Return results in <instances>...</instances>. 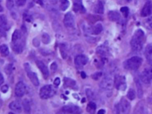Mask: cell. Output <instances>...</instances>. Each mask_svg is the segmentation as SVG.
Masks as SVG:
<instances>
[{"instance_id": "cell-14", "label": "cell", "mask_w": 152, "mask_h": 114, "mask_svg": "<svg viewBox=\"0 0 152 114\" xmlns=\"http://www.w3.org/2000/svg\"><path fill=\"white\" fill-rule=\"evenodd\" d=\"M151 14V2L147 1L144 6L142 11L141 16L142 17H147Z\"/></svg>"}, {"instance_id": "cell-43", "label": "cell", "mask_w": 152, "mask_h": 114, "mask_svg": "<svg viewBox=\"0 0 152 114\" xmlns=\"http://www.w3.org/2000/svg\"><path fill=\"white\" fill-rule=\"evenodd\" d=\"M4 81V79L3 75L1 72H0V86L3 84Z\"/></svg>"}, {"instance_id": "cell-27", "label": "cell", "mask_w": 152, "mask_h": 114, "mask_svg": "<svg viewBox=\"0 0 152 114\" xmlns=\"http://www.w3.org/2000/svg\"><path fill=\"white\" fill-rule=\"evenodd\" d=\"M96 109V105L95 102L90 101V103L87 105V111L89 113H94L95 112Z\"/></svg>"}, {"instance_id": "cell-2", "label": "cell", "mask_w": 152, "mask_h": 114, "mask_svg": "<svg viewBox=\"0 0 152 114\" xmlns=\"http://www.w3.org/2000/svg\"><path fill=\"white\" fill-rule=\"evenodd\" d=\"M142 63V58L138 56H133L132 58L125 60L123 63V66L127 70L136 71L141 66Z\"/></svg>"}, {"instance_id": "cell-33", "label": "cell", "mask_w": 152, "mask_h": 114, "mask_svg": "<svg viewBox=\"0 0 152 114\" xmlns=\"http://www.w3.org/2000/svg\"><path fill=\"white\" fill-rule=\"evenodd\" d=\"M120 10L125 17H127L128 16V15H129V8L127 7H123Z\"/></svg>"}, {"instance_id": "cell-8", "label": "cell", "mask_w": 152, "mask_h": 114, "mask_svg": "<svg viewBox=\"0 0 152 114\" xmlns=\"http://www.w3.org/2000/svg\"><path fill=\"white\" fill-rule=\"evenodd\" d=\"M64 24L68 28H73L75 26L74 17L71 13H67L64 19Z\"/></svg>"}, {"instance_id": "cell-4", "label": "cell", "mask_w": 152, "mask_h": 114, "mask_svg": "<svg viewBox=\"0 0 152 114\" xmlns=\"http://www.w3.org/2000/svg\"><path fill=\"white\" fill-rule=\"evenodd\" d=\"M24 67H25V70L26 73H27L28 76L30 79V80L31 81L32 84L36 87L38 86L39 85V79L38 78L36 74L34 73V72H33L31 70L30 65L28 63H25L24 64Z\"/></svg>"}, {"instance_id": "cell-46", "label": "cell", "mask_w": 152, "mask_h": 114, "mask_svg": "<svg viewBox=\"0 0 152 114\" xmlns=\"http://www.w3.org/2000/svg\"><path fill=\"white\" fill-rule=\"evenodd\" d=\"M81 76L83 78H85L86 77V75L84 72H81Z\"/></svg>"}, {"instance_id": "cell-12", "label": "cell", "mask_w": 152, "mask_h": 114, "mask_svg": "<svg viewBox=\"0 0 152 114\" xmlns=\"http://www.w3.org/2000/svg\"><path fill=\"white\" fill-rule=\"evenodd\" d=\"M62 110L65 113H80L81 112V109L75 105H66L64 106Z\"/></svg>"}, {"instance_id": "cell-47", "label": "cell", "mask_w": 152, "mask_h": 114, "mask_svg": "<svg viewBox=\"0 0 152 114\" xmlns=\"http://www.w3.org/2000/svg\"><path fill=\"white\" fill-rule=\"evenodd\" d=\"M3 11V8L1 5V0H0V11L1 12V11Z\"/></svg>"}, {"instance_id": "cell-15", "label": "cell", "mask_w": 152, "mask_h": 114, "mask_svg": "<svg viewBox=\"0 0 152 114\" xmlns=\"http://www.w3.org/2000/svg\"><path fill=\"white\" fill-rule=\"evenodd\" d=\"M96 52L99 55L102 56V58H105V57H107L109 55V49L107 45H102L97 48Z\"/></svg>"}, {"instance_id": "cell-23", "label": "cell", "mask_w": 152, "mask_h": 114, "mask_svg": "<svg viewBox=\"0 0 152 114\" xmlns=\"http://www.w3.org/2000/svg\"><path fill=\"white\" fill-rule=\"evenodd\" d=\"M94 11L97 14L102 15L104 12L103 3L101 1H98L95 6Z\"/></svg>"}, {"instance_id": "cell-45", "label": "cell", "mask_w": 152, "mask_h": 114, "mask_svg": "<svg viewBox=\"0 0 152 114\" xmlns=\"http://www.w3.org/2000/svg\"><path fill=\"white\" fill-rule=\"evenodd\" d=\"M105 113V111L104 109H100L98 112V114H104Z\"/></svg>"}, {"instance_id": "cell-13", "label": "cell", "mask_w": 152, "mask_h": 114, "mask_svg": "<svg viewBox=\"0 0 152 114\" xmlns=\"http://www.w3.org/2000/svg\"><path fill=\"white\" fill-rule=\"evenodd\" d=\"M120 106L121 111L123 113H127L130 112L131 109V105L130 104V102L127 100H126L125 98H122L121 100Z\"/></svg>"}, {"instance_id": "cell-28", "label": "cell", "mask_w": 152, "mask_h": 114, "mask_svg": "<svg viewBox=\"0 0 152 114\" xmlns=\"http://www.w3.org/2000/svg\"><path fill=\"white\" fill-rule=\"evenodd\" d=\"M69 3L68 0H60V9L62 11H65L69 7Z\"/></svg>"}, {"instance_id": "cell-19", "label": "cell", "mask_w": 152, "mask_h": 114, "mask_svg": "<svg viewBox=\"0 0 152 114\" xmlns=\"http://www.w3.org/2000/svg\"><path fill=\"white\" fill-rule=\"evenodd\" d=\"M145 56L149 63L151 65L152 63V46L151 44H149L145 50Z\"/></svg>"}, {"instance_id": "cell-18", "label": "cell", "mask_w": 152, "mask_h": 114, "mask_svg": "<svg viewBox=\"0 0 152 114\" xmlns=\"http://www.w3.org/2000/svg\"><path fill=\"white\" fill-rule=\"evenodd\" d=\"M0 28L4 30H8L10 29L7 18L4 15H0Z\"/></svg>"}, {"instance_id": "cell-30", "label": "cell", "mask_w": 152, "mask_h": 114, "mask_svg": "<svg viewBox=\"0 0 152 114\" xmlns=\"http://www.w3.org/2000/svg\"><path fill=\"white\" fill-rule=\"evenodd\" d=\"M127 96L129 100H133L135 97V93L134 90L130 88L129 90H128Z\"/></svg>"}, {"instance_id": "cell-6", "label": "cell", "mask_w": 152, "mask_h": 114, "mask_svg": "<svg viewBox=\"0 0 152 114\" xmlns=\"http://www.w3.org/2000/svg\"><path fill=\"white\" fill-rule=\"evenodd\" d=\"M114 85L115 88L118 90L124 91L127 88L126 79L124 76L116 75L114 79Z\"/></svg>"}, {"instance_id": "cell-5", "label": "cell", "mask_w": 152, "mask_h": 114, "mask_svg": "<svg viewBox=\"0 0 152 114\" xmlns=\"http://www.w3.org/2000/svg\"><path fill=\"white\" fill-rule=\"evenodd\" d=\"M100 87L104 90H111L114 86V81L112 77L107 76L103 78L99 84Z\"/></svg>"}, {"instance_id": "cell-36", "label": "cell", "mask_w": 152, "mask_h": 114, "mask_svg": "<svg viewBox=\"0 0 152 114\" xmlns=\"http://www.w3.org/2000/svg\"><path fill=\"white\" fill-rule=\"evenodd\" d=\"M15 1L17 6H18L19 7H22L25 5L26 0H15Z\"/></svg>"}, {"instance_id": "cell-35", "label": "cell", "mask_w": 152, "mask_h": 114, "mask_svg": "<svg viewBox=\"0 0 152 114\" xmlns=\"http://www.w3.org/2000/svg\"><path fill=\"white\" fill-rule=\"evenodd\" d=\"M102 75V73L100 72H96L95 74H93L92 75V78L93 79H95V80H98V79L101 77Z\"/></svg>"}, {"instance_id": "cell-37", "label": "cell", "mask_w": 152, "mask_h": 114, "mask_svg": "<svg viewBox=\"0 0 152 114\" xmlns=\"http://www.w3.org/2000/svg\"><path fill=\"white\" fill-rule=\"evenodd\" d=\"M5 71H6V73L7 74H11V72H12V65H8L7 66H6L5 68Z\"/></svg>"}, {"instance_id": "cell-42", "label": "cell", "mask_w": 152, "mask_h": 114, "mask_svg": "<svg viewBox=\"0 0 152 114\" xmlns=\"http://www.w3.org/2000/svg\"><path fill=\"white\" fill-rule=\"evenodd\" d=\"M6 34L4 29H0V38L2 37H6Z\"/></svg>"}, {"instance_id": "cell-22", "label": "cell", "mask_w": 152, "mask_h": 114, "mask_svg": "<svg viewBox=\"0 0 152 114\" xmlns=\"http://www.w3.org/2000/svg\"><path fill=\"white\" fill-rule=\"evenodd\" d=\"M9 108L16 112H20L21 111V106L17 101H11L9 105Z\"/></svg>"}, {"instance_id": "cell-20", "label": "cell", "mask_w": 152, "mask_h": 114, "mask_svg": "<svg viewBox=\"0 0 152 114\" xmlns=\"http://www.w3.org/2000/svg\"><path fill=\"white\" fill-rule=\"evenodd\" d=\"M102 30H103V26L102 24H98L95 26L89 29L88 31L90 33L93 34V35H99V34H100L102 32Z\"/></svg>"}, {"instance_id": "cell-21", "label": "cell", "mask_w": 152, "mask_h": 114, "mask_svg": "<svg viewBox=\"0 0 152 114\" xmlns=\"http://www.w3.org/2000/svg\"><path fill=\"white\" fill-rule=\"evenodd\" d=\"M108 17L111 21L118 22L121 19V15L117 11H110L108 13Z\"/></svg>"}, {"instance_id": "cell-16", "label": "cell", "mask_w": 152, "mask_h": 114, "mask_svg": "<svg viewBox=\"0 0 152 114\" xmlns=\"http://www.w3.org/2000/svg\"><path fill=\"white\" fill-rule=\"evenodd\" d=\"M73 10L76 13L79 12L80 13H84L86 12V9L81 4V0H76L75 1L73 6Z\"/></svg>"}, {"instance_id": "cell-7", "label": "cell", "mask_w": 152, "mask_h": 114, "mask_svg": "<svg viewBox=\"0 0 152 114\" xmlns=\"http://www.w3.org/2000/svg\"><path fill=\"white\" fill-rule=\"evenodd\" d=\"M143 83L146 84H149L151 82L152 79V71L151 67H147L142 72L141 75H140Z\"/></svg>"}, {"instance_id": "cell-44", "label": "cell", "mask_w": 152, "mask_h": 114, "mask_svg": "<svg viewBox=\"0 0 152 114\" xmlns=\"http://www.w3.org/2000/svg\"><path fill=\"white\" fill-rule=\"evenodd\" d=\"M34 1L41 6L43 5V0H34Z\"/></svg>"}, {"instance_id": "cell-24", "label": "cell", "mask_w": 152, "mask_h": 114, "mask_svg": "<svg viewBox=\"0 0 152 114\" xmlns=\"http://www.w3.org/2000/svg\"><path fill=\"white\" fill-rule=\"evenodd\" d=\"M135 84L137 86V95L139 99H142L143 96V91L142 88V86L141 83L140 82V80L138 79H135Z\"/></svg>"}, {"instance_id": "cell-32", "label": "cell", "mask_w": 152, "mask_h": 114, "mask_svg": "<svg viewBox=\"0 0 152 114\" xmlns=\"http://www.w3.org/2000/svg\"><path fill=\"white\" fill-rule=\"evenodd\" d=\"M86 95H87V97L89 100H91L94 99V93H93V92L90 89H89V88L86 89Z\"/></svg>"}, {"instance_id": "cell-1", "label": "cell", "mask_w": 152, "mask_h": 114, "mask_svg": "<svg viewBox=\"0 0 152 114\" xmlns=\"http://www.w3.org/2000/svg\"><path fill=\"white\" fill-rule=\"evenodd\" d=\"M144 37V32L142 29H137L135 32L130 42L133 51L139 52L143 48V42Z\"/></svg>"}, {"instance_id": "cell-34", "label": "cell", "mask_w": 152, "mask_h": 114, "mask_svg": "<svg viewBox=\"0 0 152 114\" xmlns=\"http://www.w3.org/2000/svg\"><path fill=\"white\" fill-rule=\"evenodd\" d=\"M7 7L8 10H11L14 7V1L13 0H7L6 3Z\"/></svg>"}, {"instance_id": "cell-29", "label": "cell", "mask_w": 152, "mask_h": 114, "mask_svg": "<svg viewBox=\"0 0 152 114\" xmlns=\"http://www.w3.org/2000/svg\"><path fill=\"white\" fill-rule=\"evenodd\" d=\"M23 106L26 112H30V105L28 100L25 99L23 101Z\"/></svg>"}, {"instance_id": "cell-26", "label": "cell", "mask_w": 152, "mask_h": 114, "mask_svg": "<svg viewBox=\"0 0 152 114\" xmlns=\"http://www.w3.org/2000/svg\"><path fill=\"white\" fill-rule=\"evenodd\" d=\"M0 53H1V56L4 57H6L8 56L10 51L7 45H6V44H3L1 45H0Z\"/></svg>"}, {"instance_id": "cell-40", "label": "cell", "mask_w": 152, "mask_h": 114, "mask_svg": "<svg viewBox=\"0 0 152 114\" xmlns=\"http://www.w3.org/2000/svg\"><path fill=\"white\" fill-rule=\"evenodd\" d=\"M60 82H61V81H60V78L57 77V78H56L55 79L54 83V84H55L56 86H59V85L60 84Z\"/></svg>"}, {"instance_id": "cell-31", "label": "cell", "mask_w": 152, "mask_h": 114, "mask_svg": "<svg viewBox=\"0 0 152 114\" xmlns=\"http://www.w3.org/2000/svg\"><path fill=\"white\" fill-rule=\"evenodd\" d=\"M42 41L43 43H44L45 44H48L50 42L51 38L48 33H43V35L42 36Z\"/></svg>"}, {"instance_id": "cell-9", "label": "cell", "mask_w": 152, "mask_h": 114, "mask_svg": "<svg viewBox=\"0 0 152 114\" xmlns=\"http://www.w3.org/2000/svg\"><path fill=\"white\" fill-rule=\"evenodd\" d=\"M26 92V86L22 81L19 82L15 87V95L17 97H22Z\"/></svg>"}, {"instance_id": "cell-41", "label": "cell", "mask_w": 152, "mask_h": 114, "mask_svg": "<svg viewBox=\"0 0 152 114\" xmlns=\"http://www.w3.org/2000/svg\"><path fill=\"white\" fill-rule=\"evenodd\" d=\"M23 17H24L25 20H26V21H28V22H31V20H32V17H31V16H30V15H28V14H24V16H23Z\"/></svg>"}, {"instance_id": "cell-17", "label": "cell", "mask_w": 152, "mask_h": 114, "mask_svg": "<svg viewBox=\"0 0 152 114\" xmlns=\"http://www.w3.org/2000/svg\"><path fill=\"white\" fill-rule=\"evenodd\" d=\"M21 38H22V35L21 31L18 29L15 30L12 35V44L23 43Z\"/></svg>"}, {"instance_id": "cell-38", "label": "cell", "mask_w": 152, "mask_h": 114, "mask_svg": "<svg viewBox=\"0 0 152 114\" xmlns=\"http://www.w3.org/2000/svg\"><path fill=\"white\" fill-rule=\"evenodd\" d=\"M57 68H58V66L56 65V63L55 62H54L51 65V71L53 72H55L57 70Z\"/></svg>"}, {"instance_id": "cell-10", "label": "cell", "mask_w": 152, "mask_h": 114, "mask_svg": "<svg viewBox=\"0 0 152 114\" xmlns=\"http://www.w3.org/2000/svg\"><path fill=\"white\" fill-rule=\"evenodd\" d=\"M88 62V58L85 55L80 54L76 57L74 59V63L76 66L82 67L83 66L86 65Z\"/></svg>"}, {"instance_id": "cell-11", "label": "cell", "mask_w": 152, "mask_h": 114, "mask_svg": "<svg viewBox=\"0 0 152 114\" xmlns=\"http://www.w3.org/2000/svg\"><path fill=\"white\" fill-rule=\"evenodd\" d=\"M36 63L37 66L38 67V68L41 71L42 74H43L44 78L45 79L48 78L50 75V72H49L48 67L45 65V64L41 60H37Z\"/></svg>"}, {"instance_id": "cell-25", "label": "cell", "mask_w": 152, "mask_h": 114, "mask_svg": "<svg viewBox=\"0 0 152 114\" xmlns=\"http://www.w3.org/2000/svg\"><path fill=\"white\" fill-rule=\"evenodd\" d=\"M64 86L67 87H73L76 84V81L75 80L69 78H64Z\"/></svg>"}, {"instance_id": "cell-3", "label": "cell", "mask_w": 152, "mask_h": 114, "mask_svg": "<svg viewBox=\"0 0 152 114\" xmlns=\"http://www.w3.org/2000/svg\"><path fill=\"white\" fill-rule=\"evenodd\" d=\"M56 93V90L53 86L46 85L42 87L40 90V97L42 99H48L53 97Z\"/></svg>"}, {"instance_id": "cell-39", "label": "cell", "mask_w": 152, "mask_h": 114, "mask_svg": "<svg viewBox=\"0 0 152 114\" xmlns=\"http://www.w3.org/2000/svg\"><path fill=\"white\" fill-rule=\"evenodd\" d=\"M8 86L7 85H4V86H2L1 88V92L3 93H7L8 92Z\"/></svg>"}]
</instances>
